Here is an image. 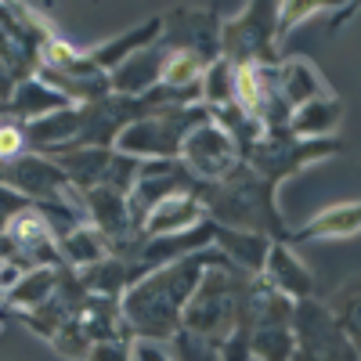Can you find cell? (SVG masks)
I'll use <instances>...</instances> for the list:
<instances>
[{"label": "cell", "mask_w": 361, "mask_h": 361, "mask_svg": "<svg viewBox=\"0 0 361 361\" xmlns=\"http://www.w3.org/2000/svg\"><path fill=\"white\" fill-rule=\"evenodd\" d=\"M340 116H343V109H340L336 98H314L307 105H300V112H293V130L300 137H307V141L311 137H325L340 123Z\"/></svg>", "instance_id": "cell-8"}, {"label": "cell", "mask_w": 361, "mask_h": 361, "mask_svg": "<svg viewBox=\"0 0 361 361\" xmlns=\"http://www.w3.org/2000/svg\"><path fill=\"white\" fill-rule=\"evenodd\" d=\"M22 145H25L22 127H15V123H0V159L18 156V152H22Z\"/></svg>", "instance_id": "cell-17"}, {"label": "cell", "mask_w": 361, "mask_h": 361, "mask_svg": "<svg viewBox=\"0 0 361 361\" xmlns=\"http://www.w3.org/2000/svg\"><path fill=\"white\" fill-rule=\"evenodd\" d=\"M202 112H192V116H173V112H166L163 119H137L134 127H127L123 134H119V148L130 156H170V152H177L180 145H185V137H188V130L185 127H192V123H202Z\"/></svg>", "instance_id": "cell-2"}, {"label": "cell", "mask_w": 361, "mask_h": 361, "mask_svg": "<svg viewBox=\"0 0 361 361\" xmlns=\"http://www.w3.org/2000/svg\"><path fill=\"white\" fill-rule=\"evenodd\" d=\"M51 293H54V271L37 267V271H29V275L11 289V304L40 311V307H44V300H47Z\"/></svg>", "instance_id": "cell-12"}, {"label": "cell", "mask_w": 361, "mask_h": 361, "mask_svg": "<svg viewBox=\"0 0 361 361\" xmlns=\"http://www.w3.org/2000/svg\"><path fill=\"white\" fill-rule=\"evenodd\" d=\"M188 166L202 177H231L235 173V163H238V148L231 141V134L224 127H214V123H202L199 130H188L185 145H180Z\"/></svg>", "instance_id": "cell-3"}, {"label": "cell", "mask_w": 361, "mask_h": 361, "mask_svg": "<svg viewBox=\"0 0 361 361\" xmlns=\"http://www.w3.org/2000/svg\"><path fill=\"white\" fill-rule=\"evenodd\" d=\"M314 11H322V4H314V0H307V4H282L279 8V37L282 33H289V29L300 22V18H307V15H314Z\"/></svg>", "instance_id": "cell-16"}, {"label": "cell", "mask_w": 361, "mask_h": 361, "mask_svg": "<svg viewBox=\"0 0 361 361\" xmlns=\"http://www.w3.org/2000/svg\"><path fill=\"white\" fill-rule=\"evenodd\" d=\"M264 271H267V279H271V289L282 293V296L307 300V296L314 293L311 271L300 264L289 250H282V246H271V250H267V257H264Z\"/></svg>", "instance_id": "cell-4"}, {"label": "cell", "mask_w": 361, "mask_h": 361, "mask_svg": "<svg viewBox=\"0 0 361 361\" xmlns=\"http://www.w3.org/2000/svg\"><path fill=\"white\" fill-rule=\"evenodd\" d=\"M199 73H202L199 51H170V54H163V66H159V80L163 83H170V87L195 83Z\"/></svg>", "instance_id": "cell-13"}, {"label": "cell", "mask_w": 361, "mask_h": 361, "mask_svg": "<svg viewBox=\"0 0 361 361\" xmlns=\"http://www.w3.org/2000/svg\"><path fill=\"white\" fill-rule=\"evenodd\" d=\"M250 350L264 361H289L293 357V336L286 325H260L250 336Z\"/></svg>", "instance_id": "cell-11"}, {"label": "cell", "mask_w": 361, "mask_h": 361, "mask_svg": "<svg viewBox=\"0 0 361 361\" xmlns=\"http://www.w3.org/2000/svg\"><path fill=\"white\" fill-rule=\"evenodd\" d=\"M202 221V206L185 192V195H166L159 199L145 217V235H177L188 231Z\"/></svg>", "instance_id": "cell-5"}, {"label": "cell", "mask_w": 361, "mask_h": 361, "mask_svg": "<svg viewBox=\"0 0 361 361\" xmlns=\"http://www.w3.org/2000/svg\"><path fill=\"white\" fill-rule=\"evenodd\" d=\"M66 98L54 94V90H47L44 83H25L18 90V112L25 116H40V112H51V109H62Z\"/></svg>", "instance_id": "cell-15"}, {"label": "cell", "mask_w": 361, "mask_h": 361, "mask_svg": "<svg viewBox=\"0 0 361 361\" xmlns=\"http://www.w3.org/2000/svg\"><path fill=\"white\" fill-rule=\"evenodd\" d=\"M0 322H4V314H0Z\"/></svg>", "instance_id": "cell-19"}, {"label": "cell", "mask_w": 361, "mask_h": 361, "mask_svg": "<svg viewBox=\"0 0 361 361\" xmlns=\"http://www.w3.org/2000/svg\"><path fill=\"white\" fill-rule=\"evenodd\" d=\"M159 66H163V54L156 47H145L130 58V62H123L116 69L112 83H116V90H123V94H141L148 83L159 80Z\"/></svg>", "instance_id": "cell-9"}, {"label": "cell", "mask_w": 361, "mask_h": 361, "mask_svg": "<svg viewBox=\"0 0 361 361\" xmlns=\"http://www.w3.org/2000/svg\"><path fill=\"white\" fill-rule=\"evenodd\" d=\"M87 357H90V361H127V347H123V343H105V340H102V347H94Z\"/></svg>", "instance_id": "cell-18"}, {"label": "cell", "mask_w": 361, "mask_h": 361, "mask_svg": "<svg viewBox=\"0 0 361 361\" xmlns=\"http://www.w3.org/2000/svg\"><path fill=\"white\" fill-rule=\"evenodd\" d=\"M275 87H279V94L286 98V105H296V109L325 94V83H322L318 69H314L311 62H304V58H293V62H286V66L279 69Z\"/></svg>", "instance_id": "cell-6"}, {"label": "cell", "mask_w": 361, "mask_h": 361, "mask_svg": "<svg viewBox=\"0 0 361 361\" xmlns=\"http://www.w3.org/2000/svg\"><path fill=\"white\" fill-rule=\"evenodd\" d=\"M214 260V253L192 257L185 264H173L163 275L148 279L145 286L127 293V318L137 325V333L145 336H170L177 329V311L180 304L195 293L202 267Z\"/></svg>", "instance_id": "cell-1"}, {"label": "cell", "mask_w": 361, "mask_h": 361, "mask_svg": "<svg viewBox=\"0 0 361 361\" xmlns=\"http://www.w3.org/2000/svg\"><path fill=\"white\" fill-rule=\"evenodd\" d=\"M357 231V202H340V206H329L325 214H318L307 228H300L293 238L304 243V238H347Z\"/></svg>", "instance_id": "cell-7"}, {"label": "cell", "mask_w": 361, "mask_h": 361, "mask_svg": "<svg viewBox=\"0 0 361 361\" xmlns=\"http://www.w3.org/2000/svg\"><path fill=\"white\" fill-rule=\"evenodd\" d=\"M66 253L73 264H98L105 260V238H98V231H90V228H73L66 235Z\"/></svg>", "instance_id": "cell-14"}, {"label": "cell", "mask_w": 361, "mask_h": 361, "mask_svg": "<svg viewBox=\"0 0 361 361\" xmlns=\"http://www.w3.org/2000/svg\"><path fill=\"white\" fill-rule=\"evenodd\" d=\"M214 243H221L224 253H231L243 267L250 271H264V257H267V238L260 235H243V231H231V228H217L214 231Z\"/></svg>", "instance_id": "cell-10"}]
</instances>
